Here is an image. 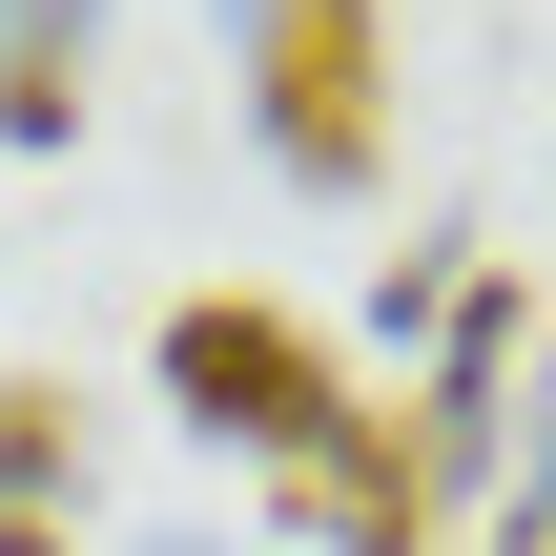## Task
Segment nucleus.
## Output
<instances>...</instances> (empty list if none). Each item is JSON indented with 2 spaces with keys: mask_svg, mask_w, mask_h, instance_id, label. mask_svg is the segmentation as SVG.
Wrapping results in <instances>:
<instances>
[{
  "mask_svg": "<svg viewBox=\"0 0 556 556\" xmlns=\"http://www.w3.org/2000/svg\"><path fill=\"white\" fill-rule=\"evenodd\" d=\"M289 516H309L330 556H433V495H413V454H392V433L309 454V475H289Z\"/></svg>",
  "mask_w": 556,
  "mask_h": 556,
  "instance_id": "nucleus-3",
  "label": "nucleus"
},
{
  "mask_svg": "<svg viewBox=\"0 0 556 556\" xmlns=\"http://www.w3.org/2000/svg\"><path fill=\"white\" fill-rule=\"evenodd\" d=\"M516 495H556V371H536V413H516Z\"/></svg>",
  "mask_w": 556,
  "mask_h": 556,
  "instance_id": "nucleus-6",
  "label": "nucleus"
},
{
  "mask_svg": "<svg viewBox=\"0 0 556 556\" xmlns=\"http://www.w3.org/2000/svg\"><path fill=\"white\" fill-rule=\"evenodd\" d=\"M165 413L206 433V454H268V475H309V454H351V371L289 330V309H248V289H206V309H165Z\"/></svg>",
  "mask_w": 556,
  "mask_h": 556,
  "instance_id": "nucleus-1",
  "label": "nucleus"
},
{
  "mask_svg": "<svg viewBox=\"0 0 556 556\" xmlns=\"http://www.w3.org/2000/svg\"><path fill=\"white\" fill-rule=\"evenodd\" d=\"M248 83H268V165L289 186H371L392 165V21L371 0H248Z\"/></svg>",
  "mask_w": 556,
  "mask_h": 556,
  "instance_id": "nucleus-2",
  "label": "nucleus"
},
{
  "mask_svg": "<svg viewBox=\"0 0 556 556\" xmlns=\"http://www.w3.org/2000/svg\"><path fill=\"white\" fill-rule=\"evenodd\" d=\"M83 21L103 0H0V144H62L83 124Z\"/></svg>",
  "mask_w": 556,
  "mask_h": 556,
  "instance_id": "nucleus-4",
  "label": "nucleus"
},
{
  "mask_svg": "<svg viewBox=\"0 0 556 556\" xmlns=\"http://www.w3.org/2000/svg\"><path fill=\"white\" fill-rule=\"evenodd\" d=\"M516 556H556V495H516Z\"/></svg>",
  "mask_w": 556,
  "mask_h": 556,
  "instance_id": "nucleus-7",
  "label": "nucleus"
},
{
  "mask_svg": "<svg viewBox=\"0 0 556 556\" xmlns=\"http://www.w3.org/2000/svg\"><path fill=\"white\" fill-rule=\"evenodd\" d=\"M62 475H83V454H62V392L0 371V516H62Z\"/></svg>",
  "mask_w": 556,
  "mask_h": 556,
  "instance_id": "nucleus-5",
  "label": "nucleus"
}]
</instances>
